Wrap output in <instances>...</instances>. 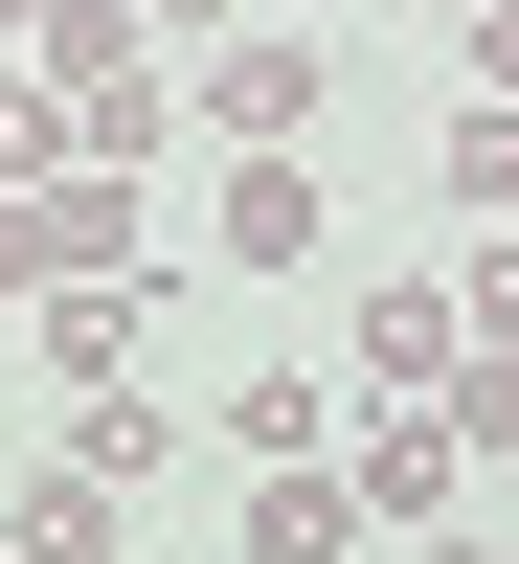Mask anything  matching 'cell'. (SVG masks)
Masks as SVG:
<instances>
[{
  "label": "cell",
  "instance_id": "6da1fadb",
  "mask_svg": "<svg viewBox=\"0 0 519 564\" xmlns=\"http://www.w3.org/2000/svg\"><path fill=\"white\" fill-rule=\"evenodd\" d=\"M316 68H339V45H294V23L204 45V68H181V135H204V159H294V135H316Z\"/></svg>",
  "mask_w": 519,
  "mask_h": 564
},
{
  "label": "cell",
  "instance_id": "7a4b0ae2",
  "mask_svg": "<svg viewBox=\"0 0 519 564\" xmlns=\"http://www.w3.org/2000/svg\"><path fill=\"white\" fill-rule=\"evenodd\" d=\"M136 339H159V271H68V294H45V384H136Z\"/></svg>",
  "mask_w": 519,
  "mask_h": 564
},
{
  "label": "cell",
  "instance_id": "3957f363",
  "mask_svg": "<svg viewBox=\"0 0 519 564\" xmlns=\"http://www.w3.org/2000/svg\"><path fill=\"white\" fill-rule=\"evenodd\" d=\"M316 226H339V204H316V159H226V181H204V249H226V271H294Z\"/></svg>",
  "mask_w": 519,
  "mask_h": 564
},
{
  "label": "cell",
  "instance_id": "277c9868",
  "mask_svg": "<svg viewBox=\"0 0 519 564\" xmlns=\"http://www.w3.org/2000/svg\"><path fill=\"white\" fill-rule=\"evenodd\" d=\"M475 361V316H452V271H407V294H361V384H452Z\"/></svg>",
  "mask_w": 519,
  "mask_h": 564
},
{
  "label": "cell",
  "instance_id": "5b68a950",
  "mask_svg": "<svg viewBox=\"0 0 519 564\" xmlns=\"http://www.w3.org/2000/svg\"><path fill=\"white\" fill-rule=\"evenodd\" d=\"M249 564H361V497H339V452H316V475H249Z\"/></svg>",
  "mask_w": 519,
  "mask_h": 564
},
{
  "label": "cell",
  "instance_id": "8992f818",
  "mask_svg": "<svg viewBox=\"0 0 519 564\" xmlns=\"http://www.w3.org/2000/svg\"><path fill=\"white\" fill-rule=\"evenodd\" d=\"M339 497H361V542H407V520L452 497V430H361V452H339Z\"/></svg>",
  "mask_w": 519,
  "mask_h": 564
},
{
  "label": "cell",
  "instance_id": "52a82bcc",
  "mask_svg": "<svg viewBox=\"0 0 519 564\" xmlns=\"http://www.w3.org/2000/svg\"><path fill=\"white\" fill-rule=\"evenodd\" d=\"M226 452H249V475H316V452H339V384H226Z\"/></svg>",
  "mask_w": 519,
  "mask_h": 564
},
{
  "label": "cell",
  "instance_id": "ba28073f",
  "mask_svg": "<svg viewBox=\"0 0 519 564\" xmlns=\"http://www.w3.org/2000/svg\"><path fill=\"white\" fill-rule=\"evenodd\" d=\"M0 542H23V564H113V475H68V452H45V475H23V520H0Z\"/></svg>",
  "mask_w": 519,
  "mask_h": 564
},
{
  "label": "cell",
  "instance_id": "9c48e42d",
  "mask_svg": "<svg viewBox=\"0 0 519 564\" xmlns=\"http://www.w3.org/2000/svg\"><path fill=\"white\" fill-rule=\"evenodd\" d=\"M23 181H90V159H68V90L0 68V204H23Z\"/></svg>",
  "mask_w": 519,
  "mask_h": 564
},
{
  "label": "cell",
  "instance_id": "30bf717a",
  "mask_svg": "<svg viewBox=\"0 0 519 564\" xmlns=\"http://www.w3.org/2000/svg\"><path fill=\"white\" fill-rule=\"evenodd\" d=\"M68 475H113V497H136V475H159V406H136V384H90V406H68Z\"/></svg>",
  "mask_w": 519,
  "mask_h": 564
},
{
  "label": "cell",
  "instance_id": "8fae6325",
  "mask_svg": "<svg viewBox=\"0 0 519 564\" xmlns=\"http://www.w3.org/2000/svg\"><path fill=\"white\" fill-rule=\"evenodd\" d=\"M452 204H475V226H519V113H452Z\"/></svg>",
  "mask_w": 519,
  "mask_h": 564
},
{
  "label": "cell",
  "instance_id": "7c38bea8",
  "mask_svg": "<svg viewBox=\"0 0 519 564\" xmlns=\"http://www.w3.org/2000/svg\"><path fill=\"white\" fill-rule=\"evenodd\" d=\"M452 452H519V339H475V361H452Z\"/></svg>",
  "mask_w": 519,
  "mask_h": 564
},
{
  "label": "cell",
  "instance_id": "4fadbf2b",
  "mask_svg": "<svg viewBox=\"0 0 519 564\" xmlns=\"http://www.w3.org/2000/svg\"><path fill=\"white\" fill-rule=\"evenodd\" d=\"M452 68H475V113H519V0H475V45H452Z\"/></svg>",
  "mask_w": 519,
  "mask_h": 564
},
{
  "label": "cell",
  "instance_id": "5bb4252c",
  "mask_svg": "<svg viewBox=\"0 0 519 564\" xmlns=\"http://www.w3.org/2000/svg\"><path fill=\"white\" fill-rule=\"evenodd\" d=\"M136 23H226V0H136Z\"/></svg>",
  "mask_w": 519,
  "mask_h": 564
},
{
  "label": "cell",
  "instance_id": "9a60e30c",
  "mask_svg": "<svg viewBox=\"0 0 519 564\" xmlns=\"http://www.w3.org/2000/svg\"><path fill=\"white\" fill-rule=\"evenodd\" d=\"M23 23H45V0H0V68H23Z\"/></svg>",
  "mask_w": 519,
  "mask_h": 564
},
{
  "label": "cell",
  "instance_id": "2e32d148",
  "mask_svg": "<svg viewBox=\"0 0 519 564\" xmlns=\"http://www.w3.org/2000/svg\"><path fill=\"white\" fill-rule=\"evenodd\" d=\"M249 23H316V0H249Z\"/></svg>",
  "mask_w": 519,
  "mask_h": 564
},
{
  "label": "cell",
  "instance_id": "e0dca14e",
  "mask_svg": "<svg viewBox=\"0 0 519 564\" xmlns=\"http://www.w3.org/2000/svg\"><path fill=\"white\" fill-rule=\"evenodd\" d=\"M0 564H23V542H0Z\"/></svg>",
  "mask_w": 519,
  "mask_h": 564
}]
</instances>
